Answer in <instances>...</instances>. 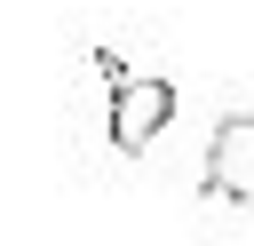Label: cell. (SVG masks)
Masks as SVG:
<instances>
[{"label": "cell", "instance_id": "7a4b0ae2", "mask_svg": "<svg viewBox=\"0 0 254 246\" xmlns=\"http://www.w3.org/2000/svg\"><path fill=\"white\" fill-rule=\"evenodd\" d=\"M206 190L222 206H254V111H230L206 135Z\"/></svg>", "mask_w": 254, "mask_h": 246}, {"label": "cell", "instance_id": "6da1fadb", "mask_svg": "<svg viewBox=\"0 0 254 246\" xmlns=\"http://www.w3.org/2000/svg\"><path fill=\"white\" fill-rule=\"evenodd\" d=\"M175 119V79H119L111 87V143L119 151H151Z\"/></svg>", "mask_w": 254, "mask_h": 246}]
</instances>
